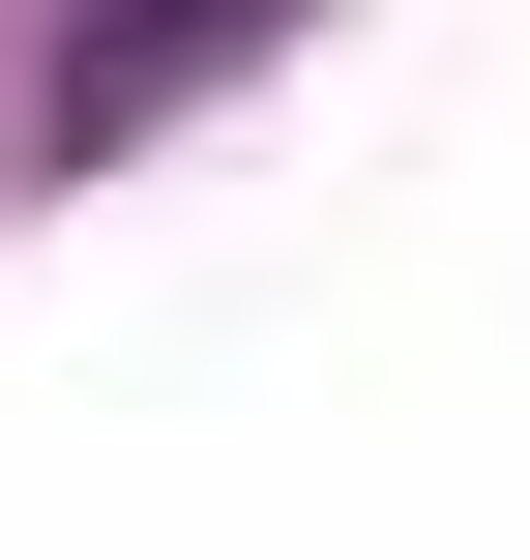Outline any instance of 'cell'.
<instances>
[{"instance_id":"6da1fadb","label":"cell","mask_w":530,"mask_h":560,"mask_svg":"<svg viewBox=\"0 0 530 560\" xmlns=\"http://www.w3.org/2000/svg\"><path fill=\"white\" fill-rule=\"evenodd\" d=\"M236 30H295V0H118V30H89V59H59V118H148V89H207V59H236Z\"/></svg>"}]
</instances>
